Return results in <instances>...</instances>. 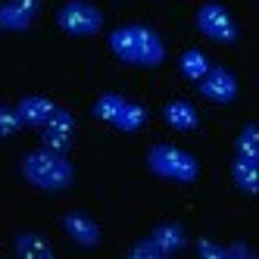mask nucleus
<instances>
[{"label": "nucleus", "instance_id": "nucleus-1", "mask_svg": "<svg viewBox=\"0 0 259 259\" xmlns=\"http://www.w3.org/2000/svg\"><path fill=\"white\" fill-rule=\"evenodd\" d=\"M109 50H113L122 63L144 66V69H153L165 60L162 38L150 25H141V22H125V25L109 31Z\"/></svg>", "mask_w": 259, "mask_h": 259}, {"label": "nucleus", "instance_id": "nucleus-2", "mask_svg": "<svg viewBox=\"0 0 259 259\" xmlns=\"http://www.w3.org/2000/svg\"><path fill=\"white\" fill-rule=\"evenodd\" d=\"M22 178L41 191H66L75 181V165L66 153L57 150H34L22 156Z\"/></svg>", "mask_w": 259, "mask_h": 259}, {"label": "nucleus", "instance_id": "nucleus-3", "mask_svg": "<svg viewBox=\"0 0 259 259\" xmlns=\"http://www.w3.org/2000/svg\"><path fill=\"white\" fill-rule=\"evenodd\" d=\"M147 169L165 181H178V184H194L200 178V162L188 150H181L175 144H156L147 153Z\"/></svg>", "mask_w": 259, "mask_h": 259}, {"label": "nucleus", "instance_id": "nucleus-4", "mask_svg": "<svg viewBox=\"0 0 259 259\" xmlns=\"http://www.w3.org/2000/svg\"><path fill=\"white\" fill-rule=\"evenodd\" d=\"M57 25H60L66 34H75V38H91V34L103 31L106 19H103V13H100L94 4H88V0H69V4L60 7V13H57Z\"/></svg>", "mask_w": 259, "mask_h": 259}, {"label": "nucleus", "instance_id": "nucleus-5", "mask_svg": "<svg viewBox=\"0 0 259 259\" xmlns=\"http://www.w3.org/2000/svg\"><path fill=\"white\" fill-rule=\"evenodd\" d=\"M197 28L206 34V38L219 41V44H234L237 41V22L231 19V13L219 4H203L197 10Z\"/></svg>", "mask_w": 259, "mask_h": 259}, {"label": "nucleus", "instance_id": "nucleus-6", "mask_svg": "<svg viewBox=\"0 0 259 259\" xmlns=\"http://www.w3.org/2000/svg\"><path fill=\"white\" fill-rule=\"evenodd\" d=\"M197 88H200L203 97L212 100V103H219V106L234 103L237 100V91H240L237 75H234L231 69H225V66H209V72L197 81Z\"/></svg>", "mask_w": 259, "mask_h": 259}, {"label": "nucleus", "instance_id": "nucleus-7", "mask_svg": "<svg viewBox=\"0 0 259 259\" xmlns=\"http://www.w3.org/2000/svg\"><path fill=\"white\" fill-rule=\"evenodd\" d=\"M72 138H75V119H72L69 109H53V116L41 125V141L47 150H57V153H66L72 147Z\"/></svg>", "mask_w": 259, "mask_h": 259}, {"label": "nucleus", "instance_id": "nucleus-8", "mask_svg": "<svg viewBox=\"0 0 259 259\" xmlns=\"http://www.w3.org/2000/svg\"><path fill=\"white\" fill-rule=\"evenodd\" d=\"M41 0H10L0 7V31H28L38 19Z\"/></svg>", "mask_w": 259, "mask_h": 259}, {"label": "nucleus", "instance_id": "nucleus-9", "mask_svg": "<svg viewBox=\"0 0 259 259\" xmlns=\"http://www.w3.org/2000/svg\"><path fill=\"white\" fill-rule=\"evenodd\" d=\"M53 109H57V103H53L50 97H44V94H25L19 103H16V119L22 122V128L28 125V128H41L50 116H53Z\"/></svg>", "mask_w": 259, "mask_h": 259}, {"label": "nucleus", "instance_id": "nucleus-10", "mask_svg": "<svg viewBox=\"0 0 259 259\" xmlns=\"http://www.w3.org/2000/svg\"><path fill=\"white\" fill-rule=\"evenodd\" d=\"M63 231L84 250H94L100 244V225L84 212H66L63 215Z\"/></svg>", "mask_w": 259, "mask_h": 259}, {"label": "nucleus", "instance_id": "nucleus-11", "mask_svg": "<svg viewBox=\"0 0 259 259\" xmlns=\"http://www.w3.org/2000/svg\"><path fill=\"white\" fill-rule=\"evenodd\" d=\"M153 244L159 247L162 259H169V256H178L184 247H188V234H184L181 228V222H159V225L153 228Z\"/></svg>", "mask_w": 259, "mask_h": 259}, {"label": "nucleus", "instance_id": "nucleus-12", "mask_svg": "<svg viewBox=\"0 0 259 259\" xmlns=\"http://www.w3.org/2000/svg\"><path fill=\"white\" fill-rule=\"evenodd\" d=\"M231 181L237 191H244L247 197H253L259 191V162L256 159H244V156H234L231 159Z\"/></svg>", "mask_w": 259, "mask_h": 259}, {"label": "nucleus", "instance_id": "nucleus-13", "mask_svg": "<svg viewBox=\"0 0 259 259\" xmlns=\"http://www.w3.org/2000/svg\"><path fill=\"white\" fill-rule=\"evenodd\" d=\"M13 253L19 256V259H53V256H57V253H53V247L47 244L41 234H31V231L16 234V240H13Z\"/></svg>", "mask_w": 259, "mask_h": 259}, {"label": "nucleus", "instance_id": "nucleus-14", "mask_svg": "<svg viewBox=\"0 0 259 259\" xmlns=\"http://www.w3.org/2000/svg\"><path fill=\"white\" fill-rule=\"evenodd\" d=\"M162 116H165V122H169V128H175V132H194V128L200 125L197 109H194L188 100H172V103H165Z\"/></svg>", "mask_w": 259, "mask_h": 259}, {"label": "nucleus", "instance_id": "nucleus-15", "mask_svg": "<svg viewBox=\"0 0 259 259\" xmlns=\"http://www.w3.org/2000/svg\"><path fill=\"white\" fill-rule=\"evenodd\" d=\"M178 69H181L184 78L200 81L209 72V60H206V53H203L200 47H188V50L181 53V60H178Z\"/></svg>", "mask_w": 259, "mask_h": 259}, {"label": "nucleus", "instance_id": "nucleus-16", "mask_svg": "<svg viewBox=\"0 0 259 259\" xmlns=\"http://www.w3.org/2000/svg\"><path fill=\"white\" fill-rule=\"evenodd\" d=\"M144 122H147V109H144L141 103L125 100V106L119 109V116H116L113 128H119V132H128V135H132V132H141Z\"/></svg>", "mask_w": 259, "mask_h": 259}, {"label": "nucleus", "instance_id": "nucleus-17", "mask_svg": "<svg viewBox=\"0 0 259 259\" xmlns=\"http://www.w3.org/2000/svg\"><path fill=\"white\" fill-rule=\"evenodd\" d=\"M234 150H237L234 156H244V159H256L259 162V128L253 122L240 128V135L234 141Z\"/></svg>", "mask_w": 259, "mask_h": 259}, {"label": "nucleus", "instance_id": "nucleus-18", "mask_svg": "<svg viewBox=\"0 0 259 259\" xmlns=\"http://www.w3.org/2000/svg\"><path fill=\"white\" fill-rule=\"evenodd\" d=\"M125 100H128V97L113 94V91H109V94H100V97L94 100V116L113 125V122H116V116H119V109L125 106Z\"/></svg>", "mask_w": 259, "mask_h": 259}, {"label": "nucleus", "instance_id": "nucleus-19", "mask_svg": "<svg viewBox=\"0 0 259 259\" xmlns=\"http://www.w3.org/2000/svg\"><path fill=\"white\" fill-rule=\"evenodd\" d=\"M128 259H162L159 247L153 244V237H141L138 244L128 250Z\"/></svg>", "mask_w": 259, "mask_h": 259}, {"label": "nucleus", "instance_id": "nucleus-20", "mask_svg": "<svg viewBox=\"0 0 259 259\" xmlns=\"http://www.w3.org/2000/svg\"><path fill=\"white\" fill-rule=\"evenodd\" d=\"M19 128H22V122L16 119V113H13V109L0 106V138H10V135H16Z\"/></svg>", "mask_w": 259, "mask_h": 259}, {"label": "nucleus", "instance_id": "nucleus-21", "mask_svg": "<svg viewBox=\"0 0 259 259\" xmlns=\"http://www.w3.org/2000/svg\"><path fill=\"white\" fill-rule=\"evenodd\" d=\"M197 256L200 259H225V247H219V244H212V240L200 237L197 240Z\"/></svg>", "mask_w": 259, "mask_h": 259}, {"label": "nucleus", "instance_id": "nucleus-22", "mask_svg": "<svg viewBox=\"0 0 259 259\" xmlns=\"http://www.w3.org/2000/svg\"><path fill=\"white\" fill-rule=\"evenodd\" d=\"M256 253L244 244V240H234V244H228L225 247V259H253Z\"/></svg>", "mask_w": 259, "mask_h": 259}]
</instances>
